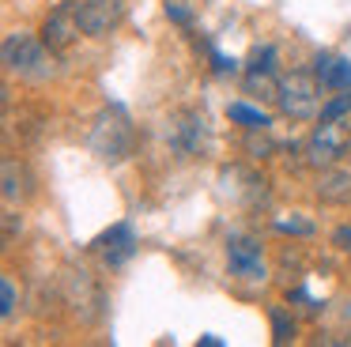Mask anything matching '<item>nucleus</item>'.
I'll list each match as a JSON object with an SVG mask.
<instances>
[{
  "label": "nucleus",
  "instance_id": "f257e3e1",
  "mask_svg": "<svg viewBox=\"0 0 351 347\" xmlns=\"http://www.w3.org/2000/svg\"><path fill=\"white\" fill-rule=\"evenodd\" d=\"M0 57H4V68L8 75H19L23 83H46L53 68V49H49L42 38L27 34V30H12L4 34V45H0Z\"/></svg>",
  "mask_w": 351,
  "mask_h": 347
},
{
  "label": "nucleus",
  "instance_id": "f03ea898",
  "mask_svg": "<svg viewBox=\"0 0 351 347\" xmlns=\"http://www.w3.org/2000/svg\"><path fill=\"white\" fill-rule=\"evenodd\" d=\"M91 151L102 163H121L132 151V121L121 106H110L91 125Z\"/></svg>",
  "mask_w": 351,
  "mask_h": 347
},
{
  "label": "nucleus",
  "instance_id": "7ed1b4c3",
  "mask_svg": "<svg viewBox=\"0 0 351 347\" xmlns=\"http://www.w3.org/2000/svg\"><path fill=\"white\" fill-rule=\"evenodd\" d=\"M317 75L310 72H291L280 80V95H276V106H280L283 117L291 121H310L317 117Z\"/></svg>",
  "mask_w": 351,
  "mask_h": 347
},
{
  "label": "nucleus",
  "instance_id": "20e7f679",
  "mask_svg": "<svg viewBox=\"0 0 351 347\" xmlns=\"http://www.w3.org/2000/svg\"><path fill=\"white\" fill-rule=\"evenodd\" d=\"M167 143L178 158L200 155L204 143H208V121L200 117L197 110H178L174 117L167 121Z\"/></svg>",
  "mask_w": 351,
  "mask_h": 347
},
{
  "label": "nucleus",
  "instance_id": "39448f33",
  "mask_svg": "<svg viewBox=\"0 0 351 347\" xmlns=\"http://www.w3.org/2000/svg\"><path fill=\"white\" fill-rule=\"evenodd\" d=\"M227 268L234 279H245V283L265 279L268 268H265V249H261V241L250 238V234H230L227 238Z\"/></svg>",
  "mask_w": 351,
  "mask_h": 347
},
{
  "label": "nucleus",
  "instance_id": "423d86ee",
  "mask_svg": "<svg viewBox=\"0 0 351 347\" xmlns=\"http://www.w3.org/2000/svg\"><path fill=\"white\" fill-rule=\"evenodd\" d=\"M348 121H321L313 136L306 140V158L310 166H332L340 155H348Z\"/></svg>",
  "mask_w": 351,
  "mask_h": 347
},
{
  "label": "nucleus",
  "instance_id": "0eeeda50",
  "mask_svg": "<svg viewBox=\"0 0 351 347\" xmlns=\"http://www.w3.org/2000/svg\"><path fill=\"white\" fill-rule=\"evenodd\" d=\"M72 4H76V19L87 38L114 34L125 19V0H72Z\"/></svg>",
  "mask_w": 351,
  "mask_h": 347
},
{
  "label": "nucleus",
  "instance_id": "6e6552de",
  "mask_svg": "<svg viewBox=\"0 0 351 347\" xmlns=\"http://www.w3.org/2000/svg\"><path fill=\"white\" fill-rule=\"evenodd\" d=\"M80 34H84V27H80V19H76V4H72V0L57 4L53 12L46 15V23H42V42L53 53H69Z\"/></svg>",
  "mask_w": 351,
  "mask_h": 347
},
{
  "label": "nucleus",
  "instance_id": "1a4fd4ad",
  "mask_svg": "<svg viewBox=\"0 0 351 347\" xmlns=\"http://www.w3.org/2000/svg\"><path fill=\"white\" fill-rule=\"evenodd\" d=\"M91 249L102 256L106 268H121V264H129L132 253H136V230H132V223H114L110 230H102L99 238L91 241Z\"/></svg>",
  "mask_w": 351,
  "mask_h": 347
},
{
  "label": "nucleus",
  "instance_id": "9d476101",
  "mask_svg": "<svg viewBox=\"0 0 351 347\" xmlns=\"http://www.w3.org/2000/svg\"><path fill=\"white\" fill-rule=\"evenodd\" d=\"M64 287H69V306L80 313V321H95L99 309H102V291L91 279V272L72 268L69 276H64Z\"/></svg>",
  "mask_w": 351,
  "mask_h": 347
},
{
  "label": "nucleus",
  "instance_id": "9b49d317",
  "mask_svg": "<svg viewBox=\"0 0 351 347\" xmlns=\"http://www.w3.org/2000/svg\"><path fill=\"white\" fill-rule=\"evenodd\" d=\"M313 193L325 204H348L351 200V170H343V166H321L317 181H313Z\"/></svg>",
  "mask_w": 351,
  "mask_h": 347
},
{
  "label": "nucleus",
  "instance_id": "f8f14e48",
  "mask_svg": "<svg viewBox=\"0 0 351 347\" xmlns=\"http://www.w3.org/2000/svg\"><path fill=\"white\" fill-rule=\"evenodd\" d=\"M321 91H351V60L336 57V53H321L317 64H313Z\"/></svg>",
  "mask_w": 351,
  "mask_h": 347
},
{
  "label": "nucleus",
  "instance_id": "ddd939ff",
  "mask_svg": "<svg viewBox=\"0 0 351 347\" xmlns=\"http://www.w3.org/2000/svg\"><path fill=\"white\" fill-rule=\"evenodd\" d=\"M227 117L234 121V125L250 128V132H265V128L272 125V117H268L265 110H257V106H250V102H230L227 106Z\"/></svg>",
  "mask_w": 351,
  "mask_h": 347
},
{
  "label": "nucleus",
  "instance_id": "4468645a",
  "mask_svg": "<svg viewBox=\"0 0 351 347\" xmlns=\"http://www.w3.org/2000/svg\"><path fill=\"white\" fill-rule=\"evenodd\" d=\"M242 87H245V95H257V98L280 95V80H276V72H268V68H245Z\"/></svg>",
  "mask_w": 351,
  "mask_h": 347
},
{
  "label": "nucleus",
  "instance_id": "2eb2a0df",
  "mask_svg": "<svg viewBox=\"0 0 351 347\" xmlns=\"http://www.w3.org/2000/svg\"><path fill=\"white\" fill-rule=\"evenodd\" d=\"M268 321H272V339H276V344H287V339H295V317H291L283 306H272V309H268Z\"/></svg>",
  "mask_w": 351,
  "mask_h": 347
},
{
  "label": "nucleus",
  "instance_id": "dca6fc26",
  "mask_svg": "<svg viewBox=\"0 0 351 347\" xmlns=\"http://www.w3.org/2000/svg\"><path fill=\"white\" fill-rule=\"evenodd\" d=\"M19 181H23V170L16 166V158H4V204H16L27 193Z\"/></svg>",
  "mask_w": 351,
  "mask_h": 347
},
{
  "label": "nucleus",
  "instance_id": "f3484780",
  "mask_svg": "<svg viewBox=\"0 0 351 347\" xmlns=\"http://www.w3.org/2000/svg\"><path fill=\"white\" fill-rule=\"evenodd\" d=\"M351 117V91H336L332 102L321 106V121H348Z\"/></svg>",
  "mask_w": 351,
  "mask_h": 347
},
{
  "label": "nucleus",
  "instance_id": "a211bd4d",
  "mask_svg": "<svg viewBox=\"0 0 351 347\" xmlns=\"http://www.w3.org/2000/svg\"><path fill=\"white\" fill-rule=\"evenodd\" d=\"M16 302H19L16 283H12V276H4V279H0V317H4V321L16 317Z\"/></svg>",
  "mask_w": 351,
  "mask_h": 347
},
{
  "label": "nucleus",
  "instance_id": "6ab92c4d",
  "mask_svg": "<svg viewBox=\"0 0 351 347\" xmlns=\"http://www.w3.org/2000/svg\"><path fill=\"white\" fill-rule=\"evenodd\" d=\"M245 68H268V72H276V49L272 45H257V49L250 53V64Z\"/></svg>",
  "mask_w": 351,
  "mask_h": 347
},
{
  "label": "nucleus",
  "instance_id": "aec40b11",
  "mask_svg": "<svg viewBox=\"0 0 351 347\" xmlns=\"http://www.w3.org/2000/svg\"><path fill=\"white\" fill-rule=\"evenodd\" d=\"M276 230H280V234H298V238H310L313 223H306V219H276Z\"/></svg>",
  "mask_w": 351,
  "mask_h": 347
},
{
  "label": "nucleus",
  "instance_id": "412c9836",
  "mask_svg": "<svg viewBox=\"0 0 351 347\" xmlns=\"http://www.w3.org/2000/svg\"><path fill=\"white\" fill-rule=\"evenodd\" d=\"M245 151H250L253 158H268L276 151V143L268 140V136H261V140H257V136H250V140H245Z\"/></svg>",
  "mask_w": 351,
  "mask_h": 347
},
{
  "label": "nucleus",
  "instance_id": "4be33fe9",
  "mask_svg": "<svg viewBox=\"0 0 351 347\" xmlns=\"http://www.w3.org/2000/svg\"><path fill=\"white\" fill-rule=\"evenodd\" d=\"M212 68H215V75H234L238 72V60H227L223 53L212 49Z\"/></svg>",
  "mask_w": 351,
  "mask_h": 347
},
{
  "label": "nucleus",
  "instance_id": "5701e85b",
  "mask_svg": "<svg viewBox=\"0 0 351 347\" xmlns=\"http://www.w3.org/2000/svg\"><path fill=\"white\" fill-rule=\"evenodd\" d=\"M19 230H23V219H19V215H16V211H12V208H8V211H4V238H8V241H12V238H16V234H19Z\"/></svg>",
  "mask_w": 351,
  "mask_h": 347
},
{
  "label": "nucleus",
  "instance_id": "b1692460",
  "mask_svg": "<svg viewBox=\"0 0 351 347\" xmlns=\"http://www.w3.org/2000/svg\"><path fill=\"white\" fill-rule=\"evenodd\" d=\"M332 241H336V246L343 249V253H351V226H336Z\"/></svg>",
  "mask_w": 351,
  "mask_h": 347
},
{
  "label": "nucleus",
  "instance_id": "393cba45",
  "mask_svg": "<svg viewBox=\"0 0 351 347\" xmlns=\"http://www.w3.org/2000/svg\"><path fill=\"white\" fill-rule=\"evenodd\" d=\"M200 344H204V347H223V339L219 336H200Z\"/></svg>",
  "mask_w": 351,
  "mask_h": 347
},
{
  "label": "nucleus",
  "instance_id": "a878e982",
  "mask_svg": "<svg viewBox=\"0 0 351 347\" xmlns=\"http://www.w3.org/2000/svg\"><path fill=\"white\" fill-rule=\"evenodd\" d=\"M348 158H351V140H348Z\"/></svg>",
  "mask_w": 351,
  "mask_h": 347
}]
</instances>
